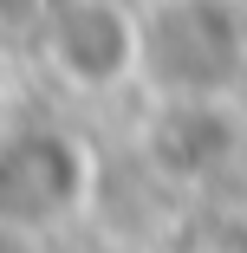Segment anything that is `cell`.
<instances>
[{
	"mask_svg": "<svg viewBox=\"0 0 247 253\" xmlns=\"http://www.w3.org/2000/svg\"><path fill=\"white\" fill-rule=\"evenodd\" d=\"M150 97H241L247 84V7L241 0H163L143 13Z\"/></svg>",
	"mask_w": 247,
	"mask_h": 253,
	"instance_id": "1",
	"label": "cell"
},
{
	"mask_svg": "<svg viewBox=\"0 0 247 253\" xmlns=\"http://www.w3.org/2000/svg\"><path fill=\"white\" fill-rule=\"evenodd\" d=\"M98 195L91 143L59 124H20L0 136V227L39 240L72 227Z\"/></svg>",
	"mask_w": 247,
	"mask_h": 253,
	"instance_id": "2",
	"label": "cell"
},
{
	"mask_svg": "<svg viewBox=\"0 0 247 253\" xmlns=\"http://www.w3.org/2000/svg\"><path fill=\"white\" fill-rule=\"evenodd\" d=\"M150 33L130 0H65L52 33H46V65L78 97H117L143 84Z\"/></svg>",
	"mask_w": 247,
	"mask_h": 253,
	"instance_id": "3",
	"label": "cell"
},
{
	"mask_svg": "<svg viewBox=\"0 0 247 253\" xmlns=\"http://www.w3.org/2000/svg\"><path fill=\"white\" fill-rule=\"evenodd\" d=\"M143 163L176 188H202L241 163V104L234 97H150V111L137 124Z\"/></svg>",
	"mask_w": 247,
	"mask_h": 253,
	"instance_id": "4",
	"label": "cell"
},
{
	"mask_svg": "<svg viewBox=\"0 0 247 253\" xmlns=\"http://www.w3.org/2000/svg\"><path fill=\"white\" fill-rule=\"evenodd\" d=\"M65 0H0V52H26L39 45L46 52V33H52Z\"/></svg>",
	"mask_w": 247,
	"mask_h": 253,
	"instance_id": "5",
	"label": "cell"
}]
</instances>
